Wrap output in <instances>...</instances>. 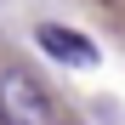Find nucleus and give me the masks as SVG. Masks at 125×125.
<instances>
[{"label": "nucleus", "instance_id": "1", "mask_svg": "<svg viewBox=\"0 0 125 125\" xmlns=\"http://www.w3.org/2000/svg\"><path fill=\"white\" fill-rule=\"evenodd\" d=\"M0 125H51V97L34 74L23 68L0 74Z\"/></svg>", "mask_w": 125, "mask_h": 125}, {"label": "nucleus", "instance_id": "2", "mask_svg": "<svg viewBox=\"0 0 125 125\" xmlns=\"http://www.w3.org/2000/svg\"><path fill=\"white\" fill-rule=\"evenodd\" d=\"M34 40H40V51H51L57 62H97V46H91L85 34L62 29V23H40V29H34Z\"/></svg>", "mask_w": 125, "mask_h": 125}]
</instances>
